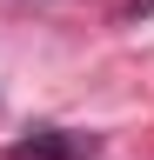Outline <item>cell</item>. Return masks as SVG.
I'll return each mask as SVG.
<instances>
[{"label": "cell", "mask_w": 154, "mask_h": 160, "mask_svg": "<svg viewBox=\"0 0 154 160\" xmlns=\"http://www.w3.org/2000/svg\"><path fill=\"white\" fill-rule=\"evenodd\" d=\"M141 13H154V0H127V20H141Z\"/></svg>", "instance_id": "obj_2"}, {"label": "cell", "mask_w": 154, "mask_h": 160, "mask_svg": "<svg viewBox=\"0 0 154 160\" xmlns=\"http://www.w3.org/2000/svg\"><path fill=\"white\" fill-rule=\"evenodd\" d=\"M101 140L94 133H67V127H40L27 140H13V160H94Z\"/></svg>", "instance_id": "obj_1"}]
</instances>
